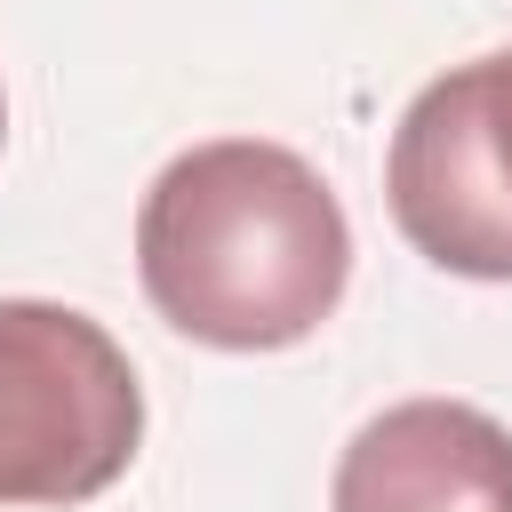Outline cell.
<instances>
[{"label": "cell", "mask_w": 512, "mask_h": 512, "mask_svg": "<svg viewBox=\"0 0 512 512\" xmlns=\"http://www.w3.org/2000/svg\"><path fill=\"white\" fill-rule=\"evenodd\" d=\"M0 136H8V96H0Z\"/></svg>", "instance_id": "obj_5"}, {"label": "cell", "mask_w": 512, "mask_h": 512, "mask_svg": "<svg viewBox=\"0 0 512 512\" xmlns=\"http://www.w3.org/2000/svg\"><path fill=\"white\" fill-rule=\"evenodd\" d=\"M136 280L176 336L280 352L344 304L352 224L304 152L216 136L152 176L136 208Z\"/></svg>", "instance_id": "obj_1"}, {"label": "cell", "mask_w": 512, "mask_h": 512, "mask_svg": "<svg viewBox=\"0 0 512 512\" xmlns=\"http://www.w3.org/2000/svg\"><path fill=\"white\" fill-rule=\"evenodd\" d=\"M328 512H512V432L472 400H400L344 440Z\"/></svg>", "instance_id": "obj_4"}, {"label": "cell", "mask_w": 512, "mask_h": 512, "mask_svg": "<svg viewBox=\"0 0 512 512\" xmlns=\"http://www.w3.org/2000/svg\"><path fill=\"white\" fill-rule=\"evenodd\" d=\"M400 240L456 280H512V48L424 80L384 152Z\"/></svg>", "instance_id": "obj_3"}, {"label": "cell", "mask_w": 512, "mask_h": 512, "mask_svg": "<svg viewBox=\"0 0 512 512\" xmlns=\"http://www.w3.org/2000/svg\"><path fill=\"white\" fill-rule=\"evenodd\" d=\"M144 448V384L104 320L0 296V504H88Z\"/></svg>", "instance_id": "obj_2"}]
</instances>
